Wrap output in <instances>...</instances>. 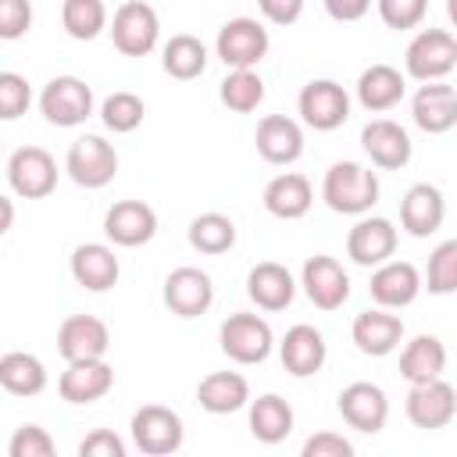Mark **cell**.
<instances>
[{"label":"cell","mask_w":457,"mask_h":457,"mask_svg":"<svg viewBox=\"0 0 457 457\" xmlns=\"http://www.w3.org/2000/svg\"><path fill=\"white\" fill-rule=\"evenodd\" d=\"M339 414L350 428L357 432H382L386 428V418H389V400L386 393L375 386V382H350L343 393H339Z\"/></svg>","instance_id":"cell-16"},{"label":"cell","mask_w":457,"mask_h":457,"mask_svg":"<svg viewBox=\"0 0 457 457\" xmlns=\"http://www.w3.org/2000/svg\"><path fill=\"white\" fill-rule=\"evenodd\" d=\"M61 25L79 43L96 39L107 29V7H104V0H64L61 4Z\"/></svg>","instance_id":"cell-37"},{"label":"cell","mask_w":457,"mask_h":457,"mask_svg":"<svg viewBox=\"0 0 457 457\" xmlns=\"http://www.w3.org/2000/svg\"><path fill=\"white\" fill-rule=\"evenodd\" d=\"M250 432L253 439L275 446L293 432V407L278 393H264L250 403Z\"/></svg>","instance_id":"cell-32"},{"label":"cell","mask_w":457,"mask_h":457,"mask_svg":"<svg viewBox=\"0 0 457 457\" xmlns=\"http://www.w3.org/2000/svg\"><path fill=\"white\" fill-rule=\"evenodd\" d=\"M196 400L207 414H236L250 403V386L239 371H211L196 386Z\"/></svg>","instance_id":"cell-29"},{"label":"cell","mask_w":457,"mask_h":457,"mask_svg":"<svg viewBox=\"0 0 457 457\" xmlns=\"http://www.w3.org/2000/svg\"><path fill=\"white\" fill-rule=\"evenodd\" d=\"M361 146L371 157V164H378L386 171H396L411 161V136L393 118H371L361 132Z\"/></svg>","instance_id":"cell-19"},{"label":"cell","mask_w":457,"mask_h":457,"mask_svg":"<svg viewBox=\"0 0 457 457\" xmlns=\"http://www.w3.org/2000/svg\"><path fill=\"white\" fill-rule=\"evenodd\" d=\"M121 275V264L107 243H79L71 250V278L89 293H107Z\"/></svg>","instance_id":"cell-26"},{"label":"cell","mask_w":457,"mask_h":457,"mask_svg":"<svg viewBox=\"0 0 457 457\" xmlns=\"http://www.w3.org/2000/svg\"><path fill=\"white\" fill-rule=\"evenodd\" d=\"M257 7L271 25H293L303 14V0H257Z\"/></svg>","instance_id":"cell-46"},{"label":"cell","mask_w":457,"mask_h":457,"mask_svg":"<svg viewBox=\"0 0 457 457\" xmlns=\"http://www.w3.org/2000/svg\"><path fill=\"white\" fill-rule=\"evenodd\" d=\"M375 4H378V18L389 29H414L428 14V0H375Z\"/></svg>","instance_id":"cell-42"},{"label":"cell","mask_w":457,"mask_h":457,"mask_svg":"<svg viewBox=\"0 0 457 457\" xmlns=\"http://www.w3.org/2000/svg\"><path fill=\"white\" fill-rule=\"evenodd\" d=\"M368 7H371V0H325L328 18H336V21H357L368 14Z\"/></svg>","instance_id":"cell-47"},{"label":"cell","mask_w":457,"mask_h":457,"mask_svg":"<svg viewBox=\"0 0 457 457\" xmlns=\"http://www.w3.org/2000/svg\"><path fill=\"white\" fill-rule=\"evenodd\" d=\"M0 386L11 396H36L46 389V368L36 353L11 350L0 357Z\"/></svg>","instance_id":"cell-33"},{"label":"cell","mask_w":457,"mask_h":457,"mask_svg":"<svg viewBox=\"0 0 457 457\" xmlns=\"http://www.w3.org/2000/svg\"><path fill=\"white\" fill-rule=\"evenodd\" d=\"M11 225H14V204H11V200L0 193V236H4Z\"/></svg>","instance_id":"cell-48"},{"label":"cell","mask_w":457,"mask_h":457,"mask_svg":"<svg viewBox=\"0 0 457 457\" xmlns=\"http://www.w3.org/2000/svg\"><path fill=\"white\" fill-rule=\"evenodd\" d=\"M350 339H353V346H357L361 353H368V357H386V353H393V350L400 346V339H403V321H400L396 314H389L386 307H378V311H361V314L353 318V325H350Z\"/></svg>","instance_id":"cell-24"},{"label":"cell","mask_w":457,"mask_h":457,"mask_svg":"<svg viewBox=\"0 0 457 457\" xmlns=\"http://www.w3.org/2000/svg\"><path fill=\"white\" fill-rule=\"evenodd\" d=\"M189 246L200 250V253H225L236 246V221L221 211H207V214H196L189 221Z\"/></svg>","instance_id":"cell-35"},{"label":"cell","mask_w":457,"mask_h":457,"mask_svg":"<svg viewBox=\"0 0 457 457\" xmlns=\"http://www.w3.org/2000/svg\"><path fill=\"white\" fill-rule=\"evenodd\" d=\"M32 29V4L29 0H0V39L14 43Z\"/></svg>","instance_id":"cell-43"},{"label":"cell","mask_w":457,"mask_h":457,"mask_svg":"<svg viewBox=\"0 0 457 457\" xmlns=\"http://www.w3.org/2000/svg\"><path fill=\"white\" fill-rule=\"evenodd\" d=\"M411 114H414V125L428 136L450 132L457 125V93H453V86H446L443 79L425 82L411 100Z\"/></svg>","instance_id":"cell-20"},{"label":"cell","mask_w":457,"mask_h":457,"mask_svg":"<svg viewBox=\"0 0 457 457\" xmlns=\"http://www.w3.org/2000/svg\"><path fill=\"white\" fill-rule=\"evenodd\" d=\"M111 346V332L100 318L93 314H71L61 321L57 328V353L64 361H93V357H107Z\"/></svg>","instance_id":"cell-15"},{"label":"cell","mask_w":457,"mask_h":457,"mask_svg":"<svg viewBox=\"0 0 457 457\" xmlns=\"http://www.w3.org/2000/svg\"><path fill=\"white\" fill-rule=\"evenodd\" d=\"M443 218H446V200H443V193L432 182H418V186H411L403 193V200H400V225L414 239H425V236L439 232Z\"/></svg>","instance_id":"cell-23"},{"label":"cell","mask_w":457,"mask_h":457,"mask_svg":"<svg viewBox=\"0 0 457 457\" xmlns=\"http://www.w3.org/2000/svg\"><path fill=\"white\" fill-rule=\"evenodd\" d=\"M296 107H300L303 125H311L314 132H332V129L346 125V118H350V96L332 79H311L300 89Z\"/></svg>","instance_id":"cell-10"},{"label":"cell","mask_w":457,"mask_h":457,"mask_svg":"<svg viewBox=\"0 0 457 457\" xmlns=\"http://www.w3.org/2000/svg\"><path fill=\"white\" fill-rule=\"evenodd\" d=\"M114 386V368L104 361V357H93V361H68V368L61 371V400L68 403H96L100 396H107Z\"/></svg>","instance_id":"cell-18"},{"label":"cell","mask_w":457,"mask_h":457,"mask_svg":"<svg viewBox=\"0 0 457 457\" xmlns=\"http://www.w3.org/2000/svg\"><path fill=\"white\" fill-rule=\"evenodd\" d=\"M311 204H314V189H311V179L300 171H282L264 186V211L282 221L303 218Z\"/></svg>","instance_id":"cell-28"},{"label":"cell","mask_w":457,"mask_h":457,"mask_svg":"<svg viewBox=\"0 0 457 457\" xmlns=\"http://www.w3.org/2000/svg\"><path fill=\"white\" fill-rule=\"evenodd\" d=\"M350 453H353V446L339 432H314L303 443V457H350Z\"/></svg>","instance_id":"cell-45"},{"label":"cell","mask_w":457,"mask_h":457,"mask_svg":"<svg viewBox=\"0 0 457 457\" xmlns=\"http://www.w3.org/2000/svg\"><path fill=\"white\" fill-rule=\"evenodd\" d=\"M64 171L82 189H104L114 179V171H118V154H114V146L104 136H79L68 146Z\"/></svg>","instance_id":"cell-8"},{"label":"cell","mask_w":457,"mask_h":457,"mask_svg":"<svg viewBox=\"0 0 457 457\" xmlns=\"http://www.w3.org/2000/svg\"><path fill=\"white\" fill-rule=\"evenodd\" d=\"M111 39L114 46L125 54V57H146L154 46H157V36H161V18L150 4L143 0H129L114 11L111 18Z\"/></svg>","instance_id":"cell-6"},{"label":"cell","mask_w":457,"mask_h":457,"mask_svg":"<svg viewBox=\"0 0 457 457\" xmlns=\"http://www.w3.org/2000/svg\"><path fill=\"white\" fill-rule=\"evenodd\" d=\"M457 64V39L446 29H421L403 54V68L418 82H436L446 79Z\"/></svg>","instance_id":"cell-3"},{"label":"cell","mask_w":457,"mask_h":457,"mask_svg":"<svg viewBox=\"0 0 457 457\" xmlns=\"http://www.w3.org/2000/svg\"><path fill=\"white\" fill-rule=\"evenodd\" d=\"M7 182L25 200H43L57 189V161L43 146H18L7 157Z\"/></svg>","instance_id":"cell-9"},{"label":"cell","mask_w":457,"mask_h":457,"mask_svg":"<svg viewBox=\"0 0 457 457\" xmlns=\"http://www.w3.org/2000/svg\"><path fill=\"white\" fill-rule=\"evenodd\" d=\"M32 104V89L29 79L18 71H0V121H14L29 111Z\"/></svg>","instance_id":"cell-40"},{"label":"cell","mask_w":457,"mask_h":457,"mask_svg":"<svg viewBox=\"0 0 457 457\" xmlns=\"http://www.w3.org/2000/svg\"><path fill=\"white\" fill-rule=\"evenodd\" d=\"M425 282H428V293H436V296H446L457 289V239H446L432 250Z\"/></svg>","instance_id":"cell-39"},{"label":"cell","mask_w":457,"mask_h":457,"mask_svg":"<svg viewBox=\"0 0 457 457\" xmlns=\"http://www.w3.org/2000/svg\"><path fill=\"white\" fill-rule=\"evenodd\" d=\"M104 232L114 246H143L157 232V214L143 200H118L104 214Z\"/></svg>","instance_id":"cell-14"},{"label":"cell","mask_w":457,"mask_h":457,"mask_svg":"<svg viewBox=\"0 0 457 457\" xmlns=\"http://www.w3.org/2000/svg\"><path fill=\"white\" fill-rule=\"evenodd\" d=\"M346 253L361 268H375L396 253V228L389 218H361L346 236Z\"/></svg>","instance_id":"cell-21"},{"label":"cell","mask_w":457,"mask_h":457,"mask_svg":"<svg viewBox=\"0 0 457 457\" xmlns=\"http://www.w3.org/2000/svg\"><path fill=\"white\" fill-rule=\"evenodd\" d=\"M321 200L336 214H368L378 204V175L357 161H336L321 179Z\"/></svg>","instance_id":"cell-1"},{"label":"cell","mask_w":457,"mask_h":457,"mask_svg":"<svg viewBox=\"0 0 457 457\" xmlns=\"http://www.w3.org/2000/svg\"><path fill=\"white\" fill-rule=\"evenodd\" d=\"M39 111L57 129H75L93 114V89L79 75H57L39 93Z\"/></svg>","instance_id":"cell-4"},{"label":"cell","mask_w":457,"mask_h":457,"mask_svg":"<svg viewBox=\"0 0 457 457\" xmlns=\"http://www.w3.org/2000/svg\"><path fill=\"white\" fill-rule=\"evenodd\" d=\"M218 339H221L225 357L236 361V364H261L275 346L271 325L261 314H250V311L228 314L218 328Z\"/></svg>","instance_id":"cell-2"},{"label":"cell","mask_w":457,"mask_h":457,"mask_svg":"<svg viewBox=\"0 0 457 457\" xmlns=\"http://www.w3.org/2000/svg\"><path fill=\"white\" fill-rule=\"evenodd\" d=\"M221 104L228 111H239V114H250L261 107L264 100V79L253 71V68H232L225 79H221V89H218Z\"/></svg>","instance_id":"cell-36"},{"label":"cell","mask_w":457,"mask_h":457,"mask_svg":"<svg viewBox=\"0 0 457 457\" xmlns=\"http://www.w3.org/2000/svg\"><path fill=\"white\" fill-rule=\"evenodd\" d=\"M143 114H146L143 100H139L136 93H129V89H118V93H111V96L100 104V121H104L114 136L136 132V129L143 125Z\"/></svg>","instance_id":"cell-38"},{"label":"cell","mask_w":457,"mask_h":457,"mask_svg":"<svg viewBox=\"0 0 457 457\" xmlns=\"http://www.w3.org/2000/svg\"><path fill=\"white\" fill-rule=\"evenodd\" d=\"M457 414V393L453 386L439 375V378H428V382H414L411 393H407V418L411 425L418 428H446Z\"/></svg>","instance_id":"cell-12"},{"label":"cell","mask_w":457,"mask_h":457,"mask_svg":"<svg viewBox=\"0 0 457 457\" xmlns=\"http://www.w3.org/2000/svg\"><path fill=\"white\" fill-rule=\"evenodd\" d=\"M371 300L386 311H396V307H407L418 300L421 293V275L411 261H382L375 264V275H371V286H368Z\"/></svg>","instance_id":"cell-17"},{"label":"cell","mask_w":457,"mask_h":457,"mask_svg":"<svg viewBox=\"0 0 457 457\" xmlns=\"http://www.w3.org/2000/svg\"><path fill=\"white\" fill-rule=\"evenodd\" d=\"M253 143L268 164H293L303 154V129L286 114H264L257 121Z\"/></svg>","instance_id":"cell-22"},{"label":"cell","mask_w":457,"mask_h":457,"mask_svg":"<svg viewBox=\"0 0 457 457\" xmlns=\"http://www.w3.org/2000/svg\"><path fill=\"white\" fill-rule=\"evenodd\" d=\"M246 296L261 307V311H286L296 296V282L289 275L286 264L278 261H261L250 268L246 275Z\"/></svg>","instance_id":"cell-27"},{"label":"cell","mask_w":457,"mask_h":457,"mask_svg":"<svg viewBox=\"0 0 457 457\" xmlns=\"http://www.w3.org/2000/svg\"><path fill=\"white\" fill-rule=\"evenodd\" d=\"M161 64H164V71H168L171 79L189 82V79L204 75V68H207V46H204L196 36L179 32V36H171V39L164 43Z\"/></svg>","instance_id":"cell-34"},{"label":"cell","mask_w":457,"mask_h":457,"mask_svg":"<svg viewBox=\"0 0 457 457\" xmlns=\"http://www.w3.org/2000/svg\"><path fill=\"white\" fill-rule=\"evenodd\" d=\"M278 357H282V368L289 375L307 378V375L321 371V364L328 357V346H325V336L314 325H293L278 343Z\"/></svg>","instance_id":"cell-25"},{"label":"cell","mask_w":457,"mask_h":457,"mask_svg":"<svg viewBox=\"0 0 457 457\" xmlns=\"http://www.w3.org/2000/svg\"><path fill=\"white\" fill-rule=\"evenodd\" d=\"M132 443L146 453V457H168L182 446L186 439V428H182V418L171 411V407H161V403H143L136 414H132Z\"/></svg>","instance_id":"cell-5"},{"label":"cell","mask_w":457,"mask_h":457,"mask_svg":"<svg viewBox=\"0 0 457 457\" xmlns=\"http://www.w3.org/2000/svg\"><path fill=\"white\" fill-rule=\"evenodd\" d=\"M300 286H303L307 300H311L314 307H321V311H339V307L346 303V296H350V275H346V268H343L336 257H328V253L307 257V264H303V271H300Z\"/></svg>","instance_id":"cell-11"},{"label":"cell","mask_w":457,"mask_h":457,"mask_svg":"<svg viewBox=\"0 0 457 457\" xmlns=\"http://www.w3.org/2000/svg\"><path fill=\"white\" fill-rule=\"evenodd\" d=\"M403 89H407V82L393 64H371L357 79V100H361V107H368L375 114L393 111L403 100Z\"/></svg>","instance_id":"cell-30"},{"label":"cell","mask_w":457,"mask_h":457,"mask_svg":"<svg viewBox=\"0 0 457 457\" xmlns=\"http://www.w3.org/2000/svg\"><path fill=\"white\" fill-rule=\"evenodd\" d=\"M214 303V286H211V275L186 264V268H175L168 278H164V307L179 318H200L207 307Z\"/></svg>","instance_id":"cell-13"},{"label":"cell","mask_w":457,"mask_h":457,"mask_svg":"<svg viewBox=\"0 0 457 457\" xmlns=\"http://www.w3.org/2000/svg\"><path fill=\"white\" fill-rule=\"evenodd\" d=\"M79 457H125V443L111 428H96L79 443Z\"/></svg>","instance_id":"cell-44"},{"label":"cell","mask_w":457,"mask_h":457,"mask_svg":"<svg viewBox=\"0 0 457 457\" xmlns=\"http://www.w3.org/2000/svg\"><path fill=\"white\" fill-rule=\"evenodd\" d=\"M268 46V29L257 18H228L214 39V54L225 61V68H257Z\"/></svg>","instance_id":"cell-7"},{"label":"cell","mask_w":457,"mask_h":457,"mask_svg":"<svg viewBox=\"0 0 457 457\" xmlns=\"http://www.w3.org/2000/svg\"><path fill=\"white\" fill-rule=\"evenodd\" d=\"M446 368V346L439 336H414L403 350H400V375L414 386V382H428L439 378Z\"/></svg>","instance_id":"cell-31"},{"label":"cell","mask_w":457,"mask_h":457,"mask_svg":"<svg viewBox=\"0 0 457 457\" xmlns=\"http://www.w3.org/2000/svg\"><path fill=\"white\" fill-rule=\"evenodd\" d=\"M54 450H57L54 436L43 425H21V428H14V436L7 443L11 457H50Z\"/></svg>","instance_id":"cell-41"}]
</instances>
